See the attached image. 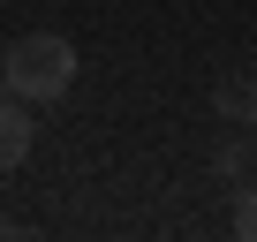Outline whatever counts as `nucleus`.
<instances>
[{"mask_svg": "<svg viewBox=\"0 0 257 242\" xmlns=\"http://www.w3.org/2000/svg\"><path fill=\"white\" fill-rule=\"evenodd\" d=\"M68 83H76V46L61 31H23L8 53H0V91H16L23 106L68 98Z\"/></svg>", "mask_w": 257, "mask_h": 242, "instance_id": "obj_1", "label": "nucleus"}, {"mask_svg": "<svg viewBox=\"0 0 257 242\" xmlns=\"http://www.w3.org/2000/svg\"><path fill=\"white\" fill-rule=\"evenodd\" d=\"M212 113L227 121V129L249 137V129H257V76H249V68H227V76L212 83Z\"/></svg>", "mask_w": 257, "mask_h": 242, "instance_id": "obj_2", "label": "nucleus"}, {"mask_svg": "<svg viewBox=\"0 0 257 242\" xmlns=\"http://www.w3.org/2000/svg\"><path fill=\"white\" fill-rule=\"evenodd\" d=\"M31 144H38V121H31V106H23L16 91H0V174H16V167L31 159Z\"/></svg>", "mask_w": 257, "mask_h": 242, "instance_id": "obj_3", "label": "nucleus"}, {"mask_svg": "<svg viewBox=\"0 0 257 242\" xmlns=\"http://www.w3.org/2000/svg\"><path fill=\"white\" fill-rule=\"evenodd\" d=\"M227 227H234L242 242H257V182H242V189H234V219H227Z\"/></svg>", "mask_w": 257, "mask_h": 242, "instance_id": "obj_4", "label": "nucleus"}, {"mask_svg": "<svg viewBox=\"0 0 257 242\" xmlns=\"http://www.w3.org/2000/svg\"><path fill=\"white\" fill-rule=\"evenodd\" d=\"M212 167H219V174H242V129H234V137L212 152Z\"/></svg>", "mask_w": 257, "mask_h": 242, "instance_id": "obj_5", "label": "nucleus"}, {"mask_svg": "<svg viewBox=\"0 0 257 242\" xmlns=\"http://www.w3.org/2000/svg\"><path fill=\"white\" fill-rule=\"evenodd\" d=\"M0 234H8V212H0Z\"/></svg>", "mask_w": 257, "mask_h": 242, "instance_id": "obj_6", "label": "nucleus"}]
</instances>
